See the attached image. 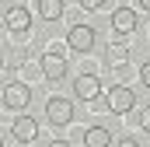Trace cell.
I'll list each match as a JSON object with an SVG mask.
<instances>
[{"instance_id": "obj_1", "label": "cell", "mask_w": 150, "mask_h": 147, "mask_svg": "<svg viewBox=\"0 0 150 147\" xmlns=\"http://www.w3.org/2000/svg\"><path fill=\"white\" fill-rule=\"evenodd\" d=\"M28 102H32V88H28V84L11 81V84L4 88V109H7V112H25Z\"/></svg>"}, {"instance_id": "obj_2", "label": "cell", "mask_w": 150, "mask_h": 147, "mask_svg": "<svg viewBox=\"0 0 150 147\" xmlns=\"http://www.w3.org/2000/svg\"><path fill=\"white\" fill-rule=\"evenodd\" d=\"M45 119H49L52 126H70V123H74V102H67L63 95H52V98L45 102Z\"/></svg>"}, {"instance_id": "obj_3", "label": "cell", "mask_w": 150, "mask_h": 147, "mask_svg": "<svg viewBox=\"0 0 150 147\" xmlns=\"http://www.w3.org/2000/svg\"><path fill=\"white\" fill-rule=\"evenodd\" d=\"M136 109V91L133 88H126V84H115L112 91H108V112L112 116H126V112Z\"/></svg>"}, {"instance_id": "obj_4", "label": "cell", "mask_w": 150, "mask_h": 147, "mask_svg": "<svg viewBox=\"0 0 150 147\" xmlns=\"http://www.w3.org/2000/svg\"><path fill=\"white\" fill-rule=\"evenodd\" d=\"M94 39H98V32H94L91 25L77 21V25H70V32H67V46L77 49V53H91V49H94Z\"/></svg>"}, {"instance_id": "obj_5", "label": "cell", "mask_w": 150, "mask_h": 147, "mask_svg": "<svg viewBox=\"0 0 150 147\" xmlns=\"http://www.w3.org/2000/svg\"><path fill=\"white\" fill-rule=\"evenodd\" d=\"M38 63H42V74H45L49 81H63V77H67V56H63L56 46H49Z\"/></svg>"}, {"instance_id": "obj_6", "label": "cell", "mask_w": 150, "mask_h": 147, "mask_svg": "<svg viewBox=\"0 0 150 147\" xmlns=\"http://www.w3.org/2000/svg\"><path fill=\"white\" fill-rule=\"evenodd\" d=\"M74 95L80 102H98V98H101V81H98V74H77L74 77Z\"/></svg>"}, {"instance_id": "obj_7", "label": "cell", "mask_w": 150, "mask_h": 147, "mask_svg": "<svg viewBox=\"0 0 150 147\" xmlns=\"http://www.w3.org/2000/svg\"><path fill=\"white\" fill-rule=\"evenodd\" d=\"M4 25L11 28V32H18V35H25L28 28H32V11L28 7H21V4H14L7 14H4Z\"/></svg>"}, {"instance_id": "obj_8", "label": "cell", "mask_w": 150, "mask_h": 147, "mask_svg": "<svg viewBox=\"0 0 150 147\" xmlns=\"http://www.w3.org/2000/svg\"><path fill=\"white\" fill-rule=\"evenodd\" d=\"M11 137L21 140V144L35 140V137H38V119H32V116H18V119L11 123Z\"/></svg>"}, {"instance_id": "obj_9", "label": "cell", "mask_w": 150, "mask_h": 147, "mask_svg": "<svg viewBox=\"0 0 150 147\" xmlns=\"http://www.w3.org/2000/svg\"><path fill=\"white\" fill-rule=\"evenodd\" d=\"M136 25H140V21H136V11H133V7H119V11L112 14V28L119 32V35L136 32Z\"/></svg>"}, {"instance_id": "obj_10", "label": "cell", "mask_w": 150, "mask_h": 147, "mask_svg": "<svg viewBox=\"0 0 150 147\" xmlns=\"http://www.w3.org/2000/svg\"><path fill=\"white\" fill-rule=\"evenodd\" d=\"M84 147H112V130L108 126H87L84 130Z\"/></svg>"}, {"instance_id": "obj_11", "label": "cell", "mask_w": 150, "mask_h": 147, "mask_svg": "<svg viewBox=\"0 0 150 147\" xmlns=\"http://www.w3.org/2000/svg\"><path fill=\"white\" fill-rule=\"evenodd\" d=\"M63 11H67L63 0H38V18H42V21H59Z\"/></svg>"}, {"instance_id": "obj_12", "label": "cell", "mask_w": 150, "mask_h": 147, "mask_svg": "<svg viewBox=\"0 0 150 147\" xmlns=\"http://www.w3.org/2000/svg\"><path fill=\"white\" fill-rule=\"evenodd\" d=\"M105 60H108V67H119V63H122V67H126V60H129V46H126V42H119V39H115L112 46H108V49H105Z\"/></svg>"}, {"instance_id": "obj_13", "label": "cell", "mask_w": 150, "mask_h": 147, "mask_svg": "<svg viewBox=\"0 0 150 147\" xmlns=\"http://www.w3.org/2000/svg\"><path fill=\"white\" fill-rule=\"evenodd\" d=\"M80 7H84V11H101L105 0H80Z\"/></svg>"}, {"instance_id": "obj_14", "label": "cell", "mask_w": 150, "mask_h": 147, "mask_svg": "<svg viewBox=\"0 0 150 147\" xmlns=\"http://www.w3.org/2000/svg\"><path fill=\"white\" fill-rule=\"evenodd\" d=\"M140 130H147V133H150V105L140 112Z\"/></svg>"}, {"instance_id": "obj_15", "label": "cell", "mask_w": 150, "mask_h": 147, "mask_svg": "<svg viewBox=\"0 0 150 147\" xmlns=\"http://www.w3.org/2000/svg\"><path fill=\"white\" fill-rule=\"evenodd\" d=\"M140 81H143V88H150V63L140 67Z\"/></svg>"}, {"instance_id": "obj_16", "label": "cell", "mask_w": 150, "mask_h": 147, "mask_svg": "<svg viewBox=\"0 0 150 147\" xmlns=\"http://www.w3.org/2000/svg\"><path fill=\"white\" fill-rule=\"evenodd\" d=\"M115 147H140V144H136L133 137H122V140H119V144H115Z\"/></svg>"}, {"instance_id": "obj_17", "label": "cell", "mask_w": 150, "mask_h": 147, "mask_svg": "<svg viewBox=\"0 0 150 147\" xmlns=\"http://www.w3.org/2000/svg\"><path fill=\"white\" fill-rule=\"evenodd\" d=\"M49 147H70L67 140H49Z\"/></svg>"}, {"instance_id": "obj_18", "label": "cell", "mask_w": 150, "mask_h": 147, "mask_svg": "<svg viewBox=\"0 0 150 147\" xmlns=\"http://www.w3.org/2000/svg\"><path fill=\"white\" fill-rule=\"evenodd\" d=\"M140 7H143V11H147V14H150V0H140Z\"/></svg>"}, {"instance_id": "obj_19", "label": "cell", "mask_w": 150, "mask_h": 147, "mask_svg": "<svg viewBox=\"0 0 150 147\" xmlns=\"http://www.w3.org/2000/svg\"><path fill=\"white\" fill-rule=\"evenodd\" d=\"M0 147H4V137H0Z\"/></svg>"}]
</instances>
